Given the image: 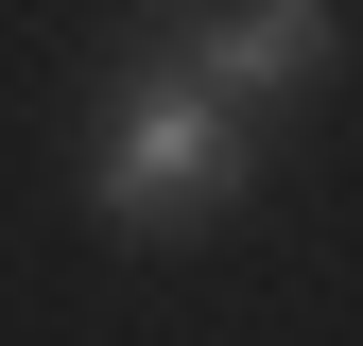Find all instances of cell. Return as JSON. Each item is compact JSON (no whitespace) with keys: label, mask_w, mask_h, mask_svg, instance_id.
Here are the masks:
<instances>
[{"label":"cell","mask_w":363,"mask_h":346,"mask_svg":"<svg viewBox=\"0 0 363 346\" xmlns=\"http://www.w3.org/2000/svg\"><path fill=\"white\" fill-rule=\"evenodd\" d=\"M242 191H259V121L139 18L121 69H104V104H86V225H104V242H191Z\"/></svg>","instance_id":"6da1fadb"},{"label":"cell","mask_w":363,"mask_h":346,"mask_svg":"<svg viewBox=\"0 0 363 346\" xmlns=\"http://www.w3.org/2000/svg\"><path fill=\"white\" fill-rule=\"evenodd\" d=\"M156 35H173L242 121H277V104H311V86L346 69V0H173Z\"/></svg>","instance_id":"7a4b0ae2"}]
</instances>
